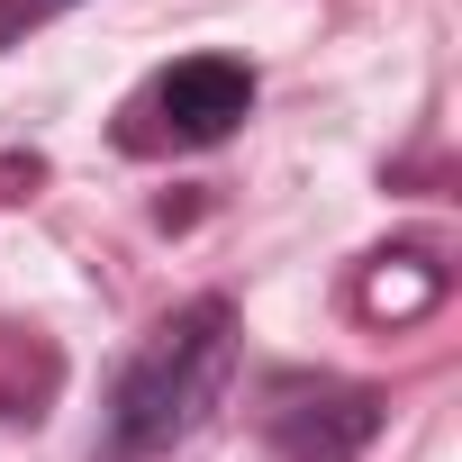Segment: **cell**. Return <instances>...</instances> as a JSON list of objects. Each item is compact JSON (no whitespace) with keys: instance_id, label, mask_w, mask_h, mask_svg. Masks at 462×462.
Returning a JSON list of instances; mask_svg holds the SVG:
<instances>
[{"instance_id":"1","label":"cell","mask_w":462,"mask_h":462,"mask_svg":"<svg viewBox=\"0 0 462 462\" xmlns=\"http://www.w3.org/2000/svg\"><path fill=\"white\" fill-rule=\"evenodd\" d=\"M226 372H236V300L208 291V300L172 309V318L127 354L118 399H109V453H118V462H145V453L181 444V435L217 408Z\"/></svg>"},{"instance_id":"2","label":"cell","mask_w":462,"mask_h":462,"mask_svg":"<svg viewBox=\"0 0 462 462\" xmlns=\"http://www.w3.org/2000/svg\"><path fill=\"white\" fill-rule=\"evenodd\" d=\"M254 64L245 55H181L145 73L118 109V154H208L254 118Z\"/></svg>"},{"instance_id":"3","label":"cell","mask_w":462,"mask_h":462,"mask_svg":"<svg viewBox=\"0 0 462 462\" xmlns=\"http://www.w3.org/2000/svg\"><path fill=\"white\" fill-rule=\"evenodd\" d=\"M381 426V399L363 381H309V372H282L263 390V435L282 444V462H354Z\"/></svg>"},{"instance_id":"4","label":"cell","mask_w":462,"mask_h":462,"mask_svg":"<svg viewBox=\"0 0 462 462\" xmlns=\"http://www.w3.org/2000/svg\"><path fill=\"white\" fill-rule=\"evenodd\" d=\"M28 10H64V0H28Z\"/></svg>"}]
</instances>
